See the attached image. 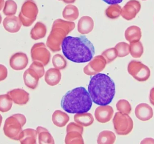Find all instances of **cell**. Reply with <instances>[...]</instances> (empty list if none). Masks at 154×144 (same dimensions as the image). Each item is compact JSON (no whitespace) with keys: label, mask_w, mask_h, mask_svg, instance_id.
Returning a JSON list of instances; mask_svg holds the SVG:
<instances>
[{"label":"cell","mask_w":154,"mask_h":144,"mask_svg":"<svg viewBox=\"0 0 154 144\" xmlns=\"http://www.w3.org/2000/svg\"><path fill=\"white\" fill-rule=\"evenodd\" d=\"M61 49L64 56L75 63L89 62L95 54L93 44L84 36L66 37L62 41Z\"/></svg>","instance_id":"6da1fadb"},{"label":"cell","mask_w":154,"mask_h":144,"mask_svg":"<svg viewBox=\"0 0 154 144\" xmlns=\"http://www.w3.org/2000/svg\"><path fill=\"white\" fill-rule=\"evenodd\" d=\"M88 91L94 103L99 106H106L114 99L116 86L109 76L104 73H97L91 79Z\"/></svg>","instance_id":"7a4b0ae2"},{"label":"cell","mask_w":154,"mask_h":144,"mask_svg":"<svg viewBox=\"0 0 154 144\" xmlns=\"http://www.w3.org/2000/svg\"><path fill=\"white\" fill-rule=\"evenodd\" d=\"M92 106V100L89 93L82 87L68 91L61 99V107L69 114L87 113Z\"/></svg>","instance_id":"3957f363"},{"label":"cell","mask_w":154,"mask_h":144,"mask_svg":"<svg viewBox=\"0 0 154 144\" xmlns=\"http://www.w3.org/2000/svg\"><path fill=\"white\" fill-rule=\"evenodd\" d=\"M75 27V24L73 22L61 19L54 21L51 32L47 39V47L53 52L60 51L63 40Z\"/></svg>","instance_id":"277c9868"},{"label":"cell","mask_w":154,"mask_h":144,"mask_svg":"<svg viewBox=\"0 0 154 144\" xmlns=\"http://www.w3.org/2000/svg\"><path fill=\"white\" fill-rule=\"evenodd\" d=\"M26 121V117L22 114H14L9 117L5 122L3 127L5 135L10 139L18 141L23 131L22 127Z\"/></svg>","instance_id":"5b68a950"},{"label":"cell","mask_w":154,"mask_h":144,"mask_svg":"<svg viewBox=\"0 0 154 144\" xmlns=\"http://www.w3.org/2000/svg\"><path fill=\"white\" fill-rule=\"evenodd\" d=\"M38 9L33 0H26L22 5L19 17L22 25L29 27L37 19Z\"/></svg>","instance_id":"8992f818"},{"label":"cell","mask_w":154,"mask_h":144,"mask_svg":"<svg viewBox=\"0 0 154 144\" xmlns=\"http://www.w3.org/2000/svg\"><path fill=\"white\" fill-rule=\"evenodd\" d=\"M114 128L119 135H127L132 132L134 122L128 114L117 112L113 119Z\"/></svg>","instance_id":"52a82bcc"},{"label":"cell","mask_w":154,"mask_h":144,"mask_svg":"<svg viewBox=\"0 0 154 144\" xmlns=\"http://www.w3.org/2000/svg\"><path fill=\"white\" fill-rule=\"evenodd\" d=\"M128 71L134 78L139 81H146L151 75L150 69L137 60H132L128 64Z\"/></svg>","instance_id":"ba28073f"},{"label":"cell","mask_w":154,"mask_h":144,"mask_svg":"<svg viewBox=\"0 0 154 144\" xmlns=\"http://www.w3.org/2000/svg\"><path fill=\"white\" fill-rule=\"evenodd\" d=\"M31 55L33 61H38L46 66L51 58V53L43 42H39L34 44L31 50Z\"/></svg>","instance_id":"9c48e42d"},{"label":"cell","mask_w":154,"mask_h":144,"mask_svg":"<svg viewBox=\"0 0 154 144\" xmlns=\"http://www.w3.org/2000/svg\"><path fill=\"white\" fill-rule=\"evenodd\" d=\"M106 64L103 56H96L84 68L83 72L89 76L95 75L104 70Z\"/></svg>","instance_id":"30bf717a"},{"label":"cell","mask_w":154,"mask_h":144,"mask_svg":"<svg viewBox=\"0 0 154 144\" xmlns=\"http://www.w3.org/2000/svg\"><path fill=\"white\" fill-rule=\"evenodd\" d=\"M141 8L140 2L137 0H130L121 8L120 14L125 20H131L135 18Z\"/></svg>","instance_id":"8fae6325"},{"label":"cell","mask_w":154,"mask_h":144,"mask_svg":"<svg viewBox=\"0 0 154 144\" xmlns=\"http://www.w3.org/2000/svg\"><path fill=\"white\" fill-rule=\"evenodd\" d=\"M29 63L27 55L23 52H17L13 55L10 59V66L14 70H22L26 68Z\"/></svg>","instance_id":"7c38bea8"},{"label":"cell","mask_w":154,"mask_h":144,"mask_svg":"<svg viewBox=\"0 0 154 144\" xmlns=\"http://www.w3.org/2000/svg\"><path fill=\"white\" fill-rule=\"evenodd\" d=\"M95 118L98 122L100 123L109 122L114 115V109L109 106H100L95 110Z\"/></svg>","instance_id":"4fadbf2b"},{"label":"cell","mask_w":154,"mask_h":144,"mask_svg":"<svg viewBox=\"0 0 154 144\" xmlns=\"http://www.w3.org/2000/svg\"><path fill=\"white\" fill-rule=\"evenodd\" d=\"M22 23L19 17L15 15L7 16L3 21L5 29L10 33H16L21 28Z\"/></svg>","instance_id":"5bb4252c"},{"label":"cell","mask_w":154,"mask_h":144,"mask_svg":"<svg viewBox=\"0 0 154 144\" xmlns=\"http://www.w3.org/2000/svg\"><path fill=\"white\" fill-rule=\"evenodd\" d=\"M15 104L19 105H26L29 100V94L22 89H14L7 93Z\"/></svg>","instance_id":"9a60e30c"},{"label":"cell","mask_w":154,"mask_h":144,"mask_svg":"<svg viewBox=\"0 0 154 144\" xmlns=\"http://www.w3.org/2000/svg\"><path fill=\"white\" fill-rule=\"evenodd\" d=\"M135 114L138 119L143 121L150 120L153 115L152 108L146 103H141L137 106Z\"/></svg>","instance_id":"2e32d148"},{"label":"cell","mask_w":154,"mask_h":144,"mask_svg":"<svg viewBox=\"0 0 154 144\" xmlns=\"http://www.w3.org/2000/svg\"><path fill=\"white\" fill-rule=\"evenodd\" d=\"M24 84L28 87L35 89L38 87L39 77L33 69L29 68L23 75Z\"/></svg>","instance_id":"e0dca14e"},{"label":"cell","mask_w":154,"mask_h":144,"mask_svg":"<svg viewBox=\"0 0 154 144\" xmlns=\"http://www.w3.org/2000/svg\"><path fill=\"white\" fill-rule=\"evenodd\" d=\"M94 25V21L91 17L82 16L78 22V32L82 34H88L92 31Z\"/></svg>","instance_id":"ac0fdd59"},{"label":"cell","mask_w":154,"mask_h":144,"mask_svg":"<svg viewBox=\"0 0 154 144\" xmlns=\"http://www.w3.org/2000/svg\"><path fill=\"white\" fill-rule=\"evenodd\" d=\"M37 130L27 128L22 131L19 140L22 144H35L37 142Z\"/></svg>","instance_id":"d6986e66"},{"label":"cell","mask_w":154,"mask_h":144,"mask_svg":"<svg viewBox=\"0 0 154 144\" xmlns=\"http://www.w3.org/2000/svg\"><path fill=\"white\" fill-rule=\"evenodd\" d=\"M61 74L59 69L51 68L46 72L45 75V81L46 83L51 86H55L60 82Z\"/></svg>","instance_id":"ffe728a7"},{"label":"cell","mask_w":154,"mask_h":144,"mask_svg":"<svg viewBox=\"0 0 154 144\" xmlns=\"http://www.w3.org/2000/svg\"><path fill=\"white\" fill-rule=\"evenodd\" d=\"M141 29L137 26H131L125 32V38L130 43L138 41L142 38Z\"/></svg>","instance_id":"44dd1931"},{"label":"cell","mask_w":154,"mask_h":144,"mask_svg":"<svg viewBox=\"0 0 154 144\" xmlns=\"http://www.w3.org/2000/svg\"><path fill=\"white\" fill-rule=\"evenodd\" d=\"M69 117L68 115L60 110H57L52 115V121L53 124L58 127H62L68 123Z\"/></svg>","instance_id":"7402d4cb"},{"label":"cell","mask_w":154,"mask_h":144,"mask_svg":"<svg viewBox=\"0 0 154 144\" xmlns=\"http://www.w3.org/2000/svg\"><path fill=\"white\" fill-rule=\"evenodd\" d=\"M47 34L46 25L40 22H38L34 25L30 32L31 38L34 40L44 38Z\"/></svg>","instance_id":"603a6c76"},{"label":"cell","mask_w":154,"mask_h":144,"mask_svg":"<svg viewBox=\"0 0 154 144\" xmlns=\"http://www.w3.org/2000/svg\"><path fill=\"white\" fill-rule=\"evenodd\" d=\"M36 130L38 136L39 143L55 144L52 135L47 129L42 127L38 126L37 127Z\"/></svg>","instance_id":"cb8c5ba5"},{"label":"cell","mask_w":154,"mask_h":144,"mask_svg":"<svg viewBox=\"0 0 154 144\" xmlns=\"http://www.w3.org/2000/svg\"><path fill=\"white\" fill-rule=\"evenodd\" d=\"M74 120L79 124L87 127L93 124L94 118L91 114L87 112L76 114L74 116Z\"/></svg>","instance_id":"d4e9b609"},{"label":"cell","mask_w":154,"mask_h":144,"mask_svg":"<svg viewBox=\"0 0 154 144\" xmlns=\"http://www.w3.org/2000/svg\"><path fill=\"white\" fill-rule=\"evenodd\" d=\"M63 18L68 20H75L79 16V11L78 8L73 5H69L64 8L62 12Z\"/></svg>","instance_id":"484cf974"},{"label":"cell","mask_w":154,"mask_h":144,"mask_svg":"<svg viewBox=\"0 0 154 144\" xmlns=\"http://www.w3.org/2000/svg\"><path fill=\"white\" fill-rule=\"evenodd\" d=\"M116 140V135L109 131H104L100 133L97 142L99 144H112Z\"/></svg>","instance_id":"4316f807"},{"label":"cell","mask_w":154,"mask_h":144,"mask_svg":"<svg viewBox=\"0 0 154 144\" xmlns=\"http://www.w3.org/2000/svg\"><path fill=\"white\" fill-rule=\"evenodd\" d=\"M65 143L66 144H83L82 134L77 131H70L67 133L65 138Z\"/></svg>","instance_id":"83f0119b"},{"label":"cell","mask_w":154,"mask_h":144,"mask_svg":"<svg viewBox=\"0 0 154 144\" xmlns=\"http://www.w3.org/2000/svg\"><path fill=\"white\" fill-rule=\"evenodd\" d=\"M129 51L133 58H139L141 57L144 52L143 47L141 41L130 43Z\"/></svg>","instance_id":"f1b7e54d"},{"label":"cell","mask_w":154,"mask_h":144,"mask_svg":"<svg viewBox=\"0 0 154 144\" xmlns=\"http://www.w3.org/2000/svg\"><path fill=\"white\" fill-rule=\"evenodd\" d=\"M13 105V100L8 94L0 95V111L3 113L11 110Z\"/></svg>","instance_id":"f546056e"},{"label":"cell","mask_w":154,"mask_h":144,"mask_svg":"<svg viewBox=\"0 0 154 144\" xmlns=\"http://www.w3.org/2000/svg\"><path fill=\"white\" fill-rule=\"evenodd\" d=\"M121 10V6L118 4L111 5L106 9L105 13L108 18L116 19L120 16Z\"/></svg>","instance_id":"4dcf8cb0"},{"label":"cell","mask_w":154,"mask_h":144,"mask_svg":"<svg viewBox=\"0 0 154 144\" xmlns=\"http://www.w3.org/2000/svg\"><path fill=\"white\" fill-rule=\"evenodd\" d=\"M17 5L13 0H7L5 2L3 12L6 16L14 15L17 12Z\"/></svg>","instance_id":"1f68e13d"},{"label":"cell","mask_w":154,"mask_h":144,"mask_svg":"<svg viewBox=\"0 0 154 144\" xmlns=\"http://www.w3.org/2000/svg\"><path fill=\"white\" fill-rule=\"evenodd\" d=\"M52 62L54 67L59 70L65 69L66 67V60L60 54L55 55L53 57Z\"/></svg>","instance_id":"d6a6232c"},{"label":"cell","mask_w":154,"mask_h":144,"mask_svg":"<svg viewBox=\"0 0 154 144\" xmlns=\"http://www.w3.org/2000/svg\"><path fill=\"white\" fill-rule=\"evenodd\" d=\"M115 48L117 51L118 57H124L130 53L129 44L126 42H119L116 45Z\"/></svg>","instance_id":"836d02e7"},{"label":"cell","mask_w":154,"mask_h":144,"mask_svg":"<svg viewBox=\"0 0 154 144\" xmlns=\"http://www.w3.org/2000/svg\"><path fill=\"white\" fill-rule=\"evenodd\" d=\"M117 109L123 114H130L132 110L131 105L128 101L126 100H119L116 105Z\"/></svg>","instance_id":"e575fe53"},{"label":"cell","mask_w":154,"mask_h":144,"mask_svg":"<svg viewBox=\"0 0 154 144\" xmlns=\"http://www.w3.org/2000/svg\"><path fill=\"white\" fill-rule=\"evenodd\" d=\"M101 56L104 57L106 61L107 64L111 63L118 57V53L115 48L108 49L102 52Z\"/></svg>","instance_id":"d590c367"},{"label":"cell","mask_w":154,"mask_h":144,"mask_svg":"<svg viewBox=\"0 0 154 144\" xmlns=\"http://www.w3.org/2000/svg\"><path fill=\"white\" fill-rule=\"evenodd\" d=\"M44 66L43 64L38 61H33L31 65L30 66V68L33 69L37 72L39 78H42L45 73Z\"/></svg>","instance_id":"8d00e7d4"},{"label":"cell","mask_w":154,"mask_h":144,"mask_svg":"<svg viewBox=\"0 0 154 144\" xmlns=\"http://www.w3.org/2000/svg\"><path fill=\"white\" fill-rule=\"evenodd\" d=\"M70 131H77L79 133H80L81 134H82L83 132V127L82 126L79 124H76L74 122H71L69 123L66 127V132H70Z\"/></svg>","instance_id":"74e56055"},{"label":"cell","mask_w":154,"mask_h":144,"mask_svg":"<svg viewBox=\"0 0 154 144\" xmlns=\"http://www.w3.org/2000/svg\"><path fill=\"white\" fill-rule=\"evenodd\" d=\"M8 70L6 67L0 64V81L4 80L7 77Z\"/></svg>","instance_id":"f35d334b"},{"label":"cell","mask_w":154,"mask_h":144,"mask_svg":"<svg viewBox=\"0 0 154 144\" xmlns=\"http://www.w3.org/2000/svg\"><path fill=\"white\" fill-rule=\"evenodd\" d=\"M105 2L106 3L108 4L113 5L118 4L120 3L123 2V0H102Z\"/></svg>","instance_id":"ab89813d"},{"label":"cell","mask_w":154,"mask_h":144,"mask_svg":"<svg viewBox=\"0 0 154 144\" xmlns=\"http://www.w3.org/2000/svg\"><path fill=\"white\" fill-rule=\"evenodd\" d=\"M150 103L154 106V87L151 89L150 90Z\"/></svg>","instance_id":"60d3db41"},{"label":"cell","mask_w":154,"mask_h":144,"mask_svg":"<svg viewBox=\"0 0 154 144\" xmlns=\"http://www.w3.org/2000/svg\"><path fill=\"white\" fill-rule=\"evenodd\" d=\"M141 143L153 144L154 143V140L152 138H146L141 142Z\"/></svg>","instance_id":"b9f144b4"},{"label":"cell","mask_w":154,"mask_h":144,"mask_svg":"<svg viewBox=\"0 0 154 144\" xmlns=\"http://www.w3.org/2000/svg\"><path fill=\"white\" fill-rule=\"evenodd\" d=\"M5 5L4 0H0V11L3 9Z\"/></svg>","instance_id":"7bdbcfd3"},{"label":"cell","mask_w":154,"mask_h":144,"mask_svg":"<svg viewBox=\"0 0 154 144\" xmlns=\"http://www.w3.org/2000/svg\"><path fill=\"white\" fill-rule=\"evenodd\" d=\"M64 2L67 4L73 3L75 2L76 0H62Z\"/></svg>","instance_id":"ee69618b"},{"label":"cell","mask_w":154,"mask_h":144,"mask_svg":"<svg viewBox=\"0 0 154 144\" xmlns=\"http://www.w3.org/2000/svg\"><path fill=\"white\" fill-rule=\"evenodd\" d=\"M2 115L0 114V127H1V125H2Z\"/></svg>","instance_id":"f6af8a7d"},{"label":"cell","mask_w":154,"mask_h":144,"mask_svg":"<svg viewBox=\"0 0 154 144\" xmlns=\"http://www.w3.org/2000/svg\"><path fill=\"white\" fill-rule=\"evenodd\" d=\"M2 16H1V14H0V24H1V23H2Z\"/></svg>","instance_id":"bcb514c9"},{"label":"cell","mask_w":154,"mask_h":144,"mask_svg":"<svg viewBox=\"0 0 154 144\" xmlns=\"http://www.w3.org/2000/svg\"><path fill=\"white\" fill-rule=\"evenodd\" d=\"M142 1H146V0H142Z\"/></svg>","instance_id":"7dc6e473"},{"label":"cell","mask_w":154,"mask_h":144,"mask_svg":"<svg viewBox=\"0 0 154 144\" xmlns=\"http://www.w3.org/2000/svg\"><path fill=\"white\" fill-rule=\"evenodd\" d=\"M59 1H62V0H59Z\"/></svg>","instance_id":"c3c4849f"}]
</instances>
